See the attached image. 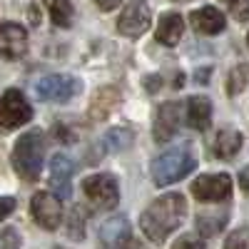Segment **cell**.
<instances>
[{
	"mask_svg": "<svg viewBox=\"0 0 249 249\" xmlns=\"http://www.w3.org/2000/svg\"><path fill=\"white\" fill-rule=\"evenodd\" d=\"M33 219L48 232H55L62 222V204L53 192H37L30 202Z\"/></svg>",
	"mask_w": 249,
	"mask_h": 249,
	"instance_id": "cell-8",
	"label": "cell"
},
{
	"mask_svg": "<svg viewBox=\"0 0 249 249\" xmlns=\"http://www.w3.org/2000/svg\"><path fill=\"white\" fill-rule=\"evenodd\" d=\"M72 172H75V164L68 155H55L50 160V190L57 199H70Z\"/></svg>",
	"mask_w": 249,
	"mask_h": 249,
	"instance_id": "cell-11",
	"label": "cell"
},
{
	"mask_svg": "<svg viewBox=\"0 0 249 249\" xmlns=\"http://www.w3.org/2000/svg\"><path fill=\"white\" fill-rule=\"evenodd\" d=\"M95 3L102 8V10H115L120 5V0H95Z\"/></svg>",
	"mask_w": 249,
	"mask_h": 249,
	"instance_id": "cell-27",
	"label": "cell"
},
{
	"mask_svg": "<svg viewBox=\"0 0 249 249\" xmlns=\"http://www.w3.org/2000/svg\"><path fill=\"white\" fill-rule=\"evenodd\" d=\"M192 195L199 202H224L232 195L230 175H202L192 182Z\"/></svg>",
	"mask_w": 249,
	"mask_h": 249,
	"instance_id": "cell-9",
	"label": "cell"
},
{
	"mask_svg": "<svg viewBox=\"0 0 249 249\" xmlns=\"http://www.w3.org/2000/svg\"><path fill=\"white\" fill-rule=\"evenodd\" d=\"M184 33V20L179 13H164L157 23V40L162 45H177Z\"/></svg>",
	"mask_w": 249,
	"mask_h": 249,
	"instance_id": "cell-16",
	"label": "cell"
},
{
	"mask_svg": "<svg viewBox=\"0 0 249 249\" xmlns=\"http://www.w3.org/2000/svg\"><path fill=\"white\" fill-rule=\"evenodd\" d=\"M55 249H62V247H55Z\"/></svg>",
	"mask_w": 249,
	"mask_h": 249,
	"instance_id": "cell-29",
	"label": "cell"
},
{
	"mask_svg": "<svg viewBox=\"0 0 249 249\" xmlns=\"http://www.w3.org/2000/svg\"><path fill=\"white\" fill-rule=\"evenodd\" d=\"M177 3H187V0H177Z\"/></svg>",
	"mask_w": 249,
	"mask_h": 249,
	"instance_id": "cell-28",
	"label": "cell"
},
{
	"mask_svg": "<svg viewBox=\"0 0 249 249\" xmlns=\"http://www.w3.org/2000/svg\"><path fill=\"white\" fill-rule=\"evenodd\" d=\"M15 212V199L13 197H0V219H5Z\"/></svg>",
	"mask_w": 249,
	"mask_h": 249,
	"instance_id": "cell-25",
	"label": "cell"
},
{
	"mask_svg": "<svg viewBox=\"0 0 249 249\" xmlns=\"http://www.w3.org/2000/svg\"><path fill=\"white\" fill-rule=\"evenodd\" d=\"M0 249H20V234L13 227L0 230Z\"/></svg>",
	"mask_w": 249,
	"mask_h": 249,
	"instance_id": "cell-22",
	"label": "cell"
},
{
	"mask_svg": "<svg viewBox=\"0 0 249 249\" xmlns=\"http://www.w3.org/2000/svg\"><path fill=\"white\" fill-rule=\"evenodd\" d=\"M190 23H192V28H195L197 33H202V35H217V33L224 30L227 18H224V13H219L214 5H204V8H199V10H195V13L190 15Z\"/></svg>",
	"mask_w": 249,
	"mask_h": 249,
	"instance_id": "cell-14",
	"label": "cell"
},
{
	"mask_svg": "<svg viewBox=\"0 0 249 249\" xmlns=\"http://www.w3.org/2000/svg\"><path fill=\"white\" fill-rule=\"evenodd\" d=\"M82 190H85V197L100 210H115L120 202V187L112 175H92L82 182Z\"/></svg>",
	"mask_w": 249,
	"mask_h": 249,
	"instance_id": "cell-6",
	"label": "cell"
},
{
	"mask_svg": "<svg viewBox=\"0 0 249 249\" xmlns=\"http://www.w3.org/2000/svg\"><path fill=\"white\" fill-rule=\"evenodd\" d=\"M45 8L50 13V20L57 28L72 25V3L70 0H45Z\"/></svg>",
	"mask_w": 249,
	"mask_h": 249,
	"instance_id": "cell-18",
	"label": "cell"
},
{
	"mask_svg": "<svg viewBox=\"0 0 249 249\" xmlns=\"http://www.w3.org/2000/svg\"><path fill=\"white\" fill-rule=\"evenodd\" d=\"M242 144H244L242 132H237V130H222L217 135V142H214V155L219 160H234L237 152L242 150Z\"/></svg>",
	"mask_w": 249,
	"mask_h": 249,
	"instance_id": "cell-17",
	"label": "cell"
},
{
	"mask_svg": "<svg viewBox=\"0 0 249 249\" xmlns=\"http://www.w3.org/2000/svg\"><path fill=\"white\" fill-rule=\"evenodd\" d=\"M105 142L112 150H124V147H130V142H132V132L130 130H112L105 137Z\"/></svg>",
	"mask_w": 249,
	"mask_h": 249,
	"instance_id": "cell-21",
	"label": "cell"
},
{
	"mask_svg": "<svg viewBox=\"0 0 249 249\" xmlns=\"http://www.w3.org/2000/svg\"><path fill=\"white\" fill-rule=\"evenodd\" d=\"M239 187H242L244 192H249V164H247V167L239 172Z\"/></svg>",
	"mask_w": 249,
	"mask_h": 249,
	"instance_id": "cell-26",
	"label": "cell"
},
{
	"mask_svg": "<svg viewBox=\"0 0 249 249\" xmlns=\"http://www.w3.org/2000/svg\"><path fill=\"white\" fill-rule=\"evenodd\" d=\"M184 214H187L184 195L170 192V195L155 199L147 210H144V214L140 219V227H142L144 237H147L150 242L162 244L184 222Z\"/></svg>",
	"mask_w": 249,
	"mask_h": 249,
	"instance_id": "cell-1",
	"label": "cell"
},
{
	"mask_svg": "<svg viewBox=\"0 0 249 249\" xmlns=\"http://www.w3.org/2000/svg\"><path fill=\"white\" fill-rule=\"evenodd\" d=\"M30 120L33 107L20 90H5L0 95V127L3 130H15L20 124H28Z\"/></svg>",
	"mask_w": 249,
	"mask_h": 249,
	"instance_id": "cell-4",
	"label": "cell"
},
{
	"mask_svg": "<svg viewBox=\"0 0 249 249\" xmlns=\"http://www.w3.org/2000/svg\"><path fill=\"white\" fill-rule=\"evenodd\" d=\"M247 40H249V35H247Z\"/></svg>",
	"mask_w": 249,
	"mask_h": 249,
	"instance_id": "cell-30",
	"label": "cell"
},
{
	"mask_svg": "<svg viewBox=\"0 0 249 249\" xmlns=\"http://www.w3.org/2000/svg\"><path fill=\"white\" fill-rule=\"evenodd\" d=\"M187 122H190L192 130H207L212 122V102L202 97V95H195L190 97V102H187Z\"/></svg>",
	"mask_w": 249,
	"mask_h": 249,
	"instance_id": "cell-15",
	"label": "cell"
},
{
	"mask_svg": "<svg viewBox=\"0 0 249 249\" xmlns=\"http://www.w3.org/2000/svg\"><path fill=\"white\" fill-rule=\"evenodd\" d=\"M82 88V82L70 75H48L35 82V95L43 102H68Z\"/></svg>",
	"mask_w": 249,
	"mask_h": 249,
	"instance_id": "cell-5",
	"label": "cell"
},
{
	"mask_svg": "<svg viewBox=\"0 0 249 249\" xmlns=\"http://www.w3.org/2000/svg\"><path fill=\"white\" fill-rule=\"evenodd\" d=\"M177 127H179V102H175V100L162 102L157 107V117H155V140L170 142L175 137Z\"/></svg>",
	"mask_w": 249,
	"mask_h": 249,
	"instance_id": "cell-13",
	"label": "cell"
},
{
	"mask_svg": "<svg viewBox=\"0 0 249 249\" xmlns=\"http://www.w3.org/2000/svg\"><path fill=\"white\" fill-rule=\"evenodd\" d=\"M68 237L70 239H82V237H85V210H82V207H75L72 214H70Z\"/></svg>",
	"mask_w": 249,
	"mask_h": 249,
	"instance_id": "cell-20",
	"label": "cell"
},
{
	"mask_svg": "<svg viewBox=\"0 0 249 249\" xmlns=\"http://www.w3.org/2000/svg\"><path fill=\"white\" fill-rule=\"evenodd\" d=\"M172 249H204V242L199 237H182Z\"/></svg>",
	"mask_w": 249,
	"mask_h": 249,
	"instance_id": "cell-24",
	"label": "cell"
},
{
	"mask_svg": "<svg viewBox=\"0 0 249 249\" xmlns=\"http://www.w3.org/2000/svg\"><path fill=\"white\" fill-rule=\"evenodd\" d=\"M224 249H249V230H239L227 237Z\"/></svg>",
	"mask_w": 249,
	"mask_h": 249,
	"instance_id": "cell-23",
	"label": "cell"
},
{
	"mask_svg": "<svg viewBox=\"0 0 249 249\" xmlns=\"http://www.w3.org/2000/svg\"><path fill=\"white\" fill-rule=\"evenodd\" d=\"M100 242L105 244V249H124L132 242V230L127 217H110L105 224L100 227Z\"/></svg>",
	"mask_w": 249,
	"mask_h": 249,
	"instance_id": "cell-12",
	"label": "cell"
},
{
	"mask_svg": "<svg viewBox=\"0 0 249 249\" xmlns=\"http://www.w3.org/2000/svg\"><path fill=\"white\" fill-rule=\"evenodd\" d=\"M192 170H195V155L190 152V147H187V144L162 152V155L155 157L152 164H150L152 182H155L157 187L175 184V182H179L182 177H187Z\"/></svg>",
	"mask_w": 249,
	"mask_h": 249,
	"instance_id": "cell-3",
	"label": "cell"
},
{
	"mask_svg": "<svg viewBox=\"0 0 249 249\" xmlns=\"http://www.w3.org/2000/svg\"><path fill=\"white\" fill-rule=\"evenodd\" d=\"M224 224H227V212H222V214H214V212H202V214H197V230H199L202 237L217 234Z\"/></svg>",
	"mask_w": 249,
	"mask_h": 249,
	"instance_id": "cell-19",
	"label": "cell"
},
{
	"mask_svg": "<svg viewBox=\"0 0 249 249\" xmlns=\"http://www.w3.org/2000/svg\"><path fill=\"white\" fill-rule=\"evenodd\" d=\"M28 53V33L23 25L0 20V57L20 60Z\"/></svg>",
	"mask_w": 249,
	"mask_h": 249,
	"instance_id": "cell-10",
	"label": "cell"
},
{
	"mask_svg": "<svg viewBox=\"0 0 249 249\" xmlns=\"http://www.w3.org/2000/svg\"><path fill=\"white\" fill-rule=\"evenodd\" d=\"M43 160H45V137L40 130L20 135V140L15 142L10 162L13 170L18 172V177H23L25 182H35L43 170Z\"/></svg>",
	"mask_w": 249,
	"mask_h": 249,
	"instance_id": "cell-2",
	"label": "cell"
},
{
	"mask_svg": "<svg viewBox=\"0 0 249 249\" xmlns=\"http://www.w3.org/2000/svg\"><path fill=\"white\" fill-rule=\"evenodd\" d=\"M152 23V10L144 0H132L122 8L120 18H117V30L124 37H140Z\"/></svg>",
	"mask_w": 249,
	"mask_h": 249,
	"instance_id": "cell-7",
	"label": "cell"
}]
</instances>
